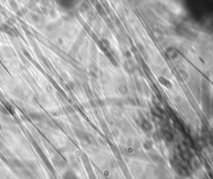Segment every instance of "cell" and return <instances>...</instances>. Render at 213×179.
<instances>
[{
  "label": "cell",
  "instance_id": "2",
  "mask_svg": "<svg viewBox=\"0 0 213 179\" xmlns=\"http://www.w3.org/2000/svg\"><path fill=\"white\" fill-rule=\"evenodd\" d=\"M1 29H2L3 32L7 33L8 34H12L13 32V28L12 27H10L9 25L8 24H3L1 27Z\"/></svg>",
  "mask_w": 213,
  "mask_h": 179
},
{
  "label": "cell",
  "instance_id": "1",
  "mask_svg": "<svg viewBox=\"0 0 213 179\" xmlns=\"http://www.w3.org/2000/svg\"><path fill=\"white\" fill-rule=\"evenodd\" d=\"M58 3L63 8H70L74 4V0H58Z\"/></svg>",
  "mask_w": 213,
  "mask_h": 179
}]
</instances>
